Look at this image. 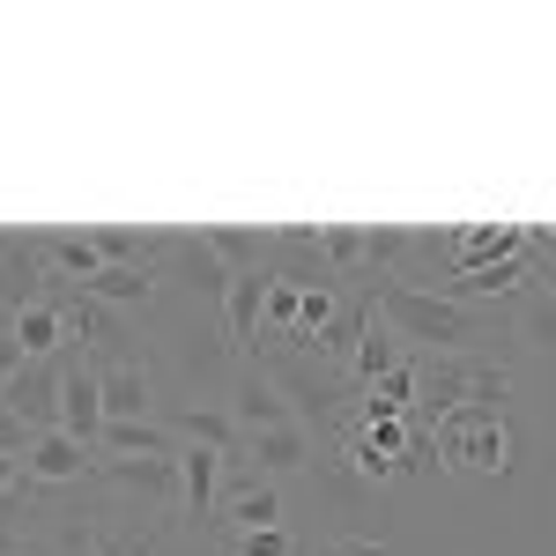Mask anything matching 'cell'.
Masks as SVG:
<instances>
[{"label":"cell","instance_id":"6da1fadb","mask_svg":"<svg viewBox=\"0 0 556 556\" xmlns=\"http://www.w3.org/2000/svg\"><path fill=\"white\" fill-rule=\"evenodd\" d=\"M364 298H371V312H379V319H386V327H393L408 349H416V356H424V349L490 356V349H482V342H490V319H482L475 304L445 298V290H416V282H401V275H393V282H371Z\"/></svg>","mask_w":556,"mask_h":556},{"label":"cell","instance_id":"7a4b0ae2","mask_svg":"<svg viewBox=\"0 0 556 556\" xmlns=\"http://www.w3.org/2000/svg\"><path fill=\"white\" fill-rule=\"evenodd\" d=\"M505 393H513V364H497V356L424 349V356H416V408H408V424L438 430L453 408H497Z\"/></svg>","mask_w":556,"mask_h":556},{"label":"cell","instance_id":"3957f363","mask_svg":"<svg viewBox=\"0 0 556 556\" xmlns=\"http://www.w3.org/2000/svg\"><path fill=\"white\" fill-rule=\"evenodd\" d=\"M430 438H438V453H445L453 468H468V475H505L513 468V430H505L497 408H453Z\"/></svg>","mask_w":556,"mask_h":556},{"label":"cell","instance_id":"277c9868","mask_svg":"<svg viewBox=\"0 0 556 556\" xmlns=\"http://www.w3.org/2000/svg\"><path fill=\"white\" fill-rule=\"evenodd\" d=\"M260 527H282V482L245 468V460H230L223 468V497H215V534H260Z\"/></svg>","mask_w":556,"mask_h":556},{"label":"cell","instance_id":"5b68a950","mask_svg":"<svg viewBox=\"0 0 556 556\" xmlns=\"http://www.w3.org/2000/svg\"><path fill=\"white\" fill-rule=\"evenodd\" d=\"M60 430L83 438V445L104 438V364L83 342L60 349Z\"/></svg>","mask_w":556,"mask_h":556},{"label":"cell","instance_id":"8992f818","mask_svg":"<svg viewBox=\"0 0 556 556\" xmlns=\"http://www.w3.org/2000/svg\"><path fill=\"white\" fill-rule=\"evenodd\" d=\"M223 408H230V424L245 430V438L298 424V416H290V401H282V386L267 379V364H238V371H230V386H223Z\"/></svg>","mask_w":556,"mask_h":556},{"label":"cell","instance_id":"52a82bcc","mask_svg":"<svg viewBox=\"0 0 556 556\" xmlns=\"http://www.w3.org/2000/svg\"><path fill=\"white\" fill-rule=\"evenodd\" d=\"M0 408L23 430H60V356H30L15 379L0 386Z\"/></svg>","mask_w":556,"mask_h":556},{"label":"cell","instance_id":"ba28073f","mask_svg":"<svg viewBox=\"0 0 556 556\" xmlns=\"http://www.w3.org/2000/svg\"><path fill=\"white\" fill-rule=\"evenodd\" d=\"M164 282H178L186 298L215 304V312H223V298H230V267L208 253V238H201V230H186V238L172 245V260H164Z\"/></svg>","mask_w":556,"mask_h":556},{"label":"cell","instance_id":"9c48e42d","mask_svg":"<svg viewBox=\"0 0 556 556\" xmlns=\"http://www.w3.org/2000/svg\"><path fill=\"white\" fill-rule=\"evenodd\" d=\"M23 468H30V482H83V475L104 468V453L83 445V438H67V430H38Z\"/></svg>","mask_w":556,"mask_h":556},{"label":"cell","instance_id":"30bf717a","mask_svg":"<svg viewBox=\"0 0 556 556\" xmlns=\"http://www.w3.org/2000/svg\"><path fill=\"white\" fill-rule=\"evenodd\" d=\"M312 460H319V438L304 424H282V430H260V438H245V468L260 475H312Z\"/></svg>","mask_w":556,"mask_h":556},{"label":"cell","instance_id":"8fae6325","mask_svg":"<svg viewBox=\"0 0 556 556\" xmlns=\"http://www.w3.org/2000/svg\"><path fill=\"white\" fill-rule=\"evenodd\" d=\"M164 401H156V371L134 356V364H104V424H149Z\"/></svg>","mask_w":556,"mask_h":556},{"label":"cell","instance_id":"7c38bea8","mask_svg":"<svg viewBox=\"0 0 556 556\" xmlns=\"http://www.w3.org/2000/svg\"><path fill=\"white\" fill-rule=\"evenodd\" d=\"M260 304H267V267L230 275V298H223V342L238 349L245 364H253V349H260Z\"/></svg>","mask_w":556,"mask_h":556},{"label":"cell","instance_id":"4fadbf2b","mask_svg":"<svg viewBox=\"0 0 556 556\" xmlns=\"http://www.w3.org/2000/svg\"><path fill=\"white\" fill-rule=\"evenodd\" d=\"M97 475H104L119 497H141V505H186L178 460H104Z\"/></svg>","mask_w":556,"mask_h":556},{"label":"cell","instance_id":"5bb4252c","mask_svg":"<svg viewBox=\"0 0 556 556\" xmlns=\"http://www.w3.org/2000/svg\"><path fill=\"white\" fill-rule=\"evenodd\" d=\"M178 445H208V453H223V460H245V430L230 424V408L223 401H186L172 416Z\"/></svg>","mask_w":556,"mask_h":556},{"label":"cell","instance_id":"9a60e30c","mask_svg":"<svg viewBox=\"0 0 556 556\" xmlns=\"http://www.w3.org/2000/svg\"><path fill=\"white\" fill-rule=\"evenodd\" d=\"M408 356H416V349H408V342H401V334L379 319V312H371V319H364V334H356V349H349V386L364 393V386H379L386 371H401Z\"/></svg>","mask_w":556,"mask_h":556},{"label":"cell","instance_id":"2e32d148","mask_svg":"<svg viewBox=\"0 0 556 556\" xmlns=\"http://www.w3.org/2000/svg\"><path fill=\"white\" fill-rule=\"evenodd\" d=\"M97 453L104 460H178V430L164 416H149V424H104Z\"/></svg>","mask_w":556,"mask_h":556},{"label":"cell","instance_id":"e0dca14e","mask_svg":"<svg viewBox=\"0 0 556 556\" xmlns=\"http://www.w3.org/2000/svg\"><path fill=\"white\" fill-rule=\"evenodd\" d=\"M223 453H208V445H178V482H186V513L201 519V527H215V497H223Z\"/></svg>","mask_w":556,"mask_h":556},{"label":"cell","instance_id":"ac0fdd59","mask_svg":"<svg viewBox=\"0 0 556 556\" xmlns=\"http://www.w3.org/2000/svg\"><path fill=\"white\" fill-rule=\"evenodd\" d=\"M8 334H15V349H23V356H60V349L75 342V334H67V312H60L52 298H45V304H23V312L8 319Z\"/></svg>","mask_w":556,"mask_h":556},{"label":"cell","instance_id":"d6986e66","mask_svg":"<svg viewBox=\"0 0 556 556\" xmlns=\"http://www.w3.org/2000/svg\"><path fill=\"white\" fill-rule=\"evenodd\" d=\"M156 282H164L156 267H134V260H112V267H97V275H89L83 290H89L97 304H149V298H156Z\"/></svg>","mask_w":556,"mask_h":556},{"label":"cell","instance_id":"ffe728a7","mask_svg":"<svg viewBox=\"0 0 556 556\" xmlns=\"http://www.w3.org/2000/svg\"><path fill=\"white\" fill-rule=\"evenodd\" d=\"M513 342L534 356H556V290H527L513 304Z\"/></svg>","mask_w":556,"mask_h":556},{"label":"cell","instance_id":"44dd1931","mask_svg":"<svg viewBox=\"0 0 556 556\" xmlns=\"http://www.w3.org/2000/svg\"><path fill=\"white\" fill-rule=\"evenodd\" d=\"M201 238H208V253L223 260L230 275H245V267H267V260H275V238H267V230H230V223H208Z\"/></svg>","mask_w":556,"mask_h":556},{"label":"cell","instance_id":"7402d4cb","mask_svg":"<svg viewBox=\"0 0 556 556\" xmlns=\"http://www.w3.org/2000/svg\"><path fill=\"white\" fill-rule=\"evenodd\" d=\"M223 556H298L290 527H260V534H223Z\"/></svg>","mask_w":556,"mask_h":556},{"label":"cell","instance_id":"603a6c76","mask_svg":"<svg viewBox=\"0 0 556 556\" xmlns=\"http://www.w3.org/2000/svg\"><path fill=\"white\" fill-rule=\"evenodd\" d=\"M38 482H30V468H23V453H0V505L8 497H30Z\"/></svg>","mask_w":556,"mask_h":556},{"label":"cell","instance_id":"cb8c5ba5","mask_svg":"<svg viewBox=\"0 0 556 556\" xmlns=\"http://www.w3.org/2000/svg\"><path fill=\"white\" fill-rule=\"evenodd\" d=\"M0 556H30V527L15 519V497L0 505Z\"/></svg>","mask_w":556,"mask_h":556},{"label":"cell","instance_id":"d4e9b609","mask_svg":"<svg viewBox=\"0 0 556 556\" xmlns=\"http://www.w3.org/2000/svg\"><path fill=\"white\" fill-rule=\"evenodd\" d=\"M319 556H386L379 534H334V542H319Z\"/></svg>","mask_w":556,"mask_h":556},{"label":"cell","instance_id":"484cf974","mask_svg":"<svg viewBox=\"0 0 556 556\" xmlns=\"http://www.w3.org/2000/svg\"><path fill=\"white\" fill-rule=\"evenodd\" d=\"M30 438H38V430H23L8 408H0V453H23V460H30Z\"/></svg>","mask_w":556,"mask_h":556},{"label":"cell","instance_id":"4316f807","mask_svg":"<svg viewBox=\"0 0 556 556\" xmlns=\"http://www.w3.org/2000/svg\"><path fill=\"white\" fill-rule=\"evenodd\" d=\"M23 364H30V356H23V349H15V334H8V319H0V386L15 379V371H23Z\"/></svg>","mask_w":556,"mask_h":556},{"label":"cell","instance_id":"83f0119b","mask_svg":"<svg viewBox=\"0 0 556 556\" xmlns=\"http://www.w3.org/2000/svg\"><path fill=\"white\" fill-rule=\"evenodd\" d=\"M60 556H104V549H97V534H89V527H67V542H60Z\"/></svg>","mask_w":556,"mask_h":556},{"label":"cell","instance_id":"f1b7e54d","mask_svg":"<svg viewBox=\"0 0 556 556\" xmlns=\"http://www.w3.org/2000/svg\"><path fill=\"white\" fill-rule=\"evenodd\" d=\"M549 290H556V282H549Z\"/></svg>","mask_w":556,"mask_h":556}]
</instances>
